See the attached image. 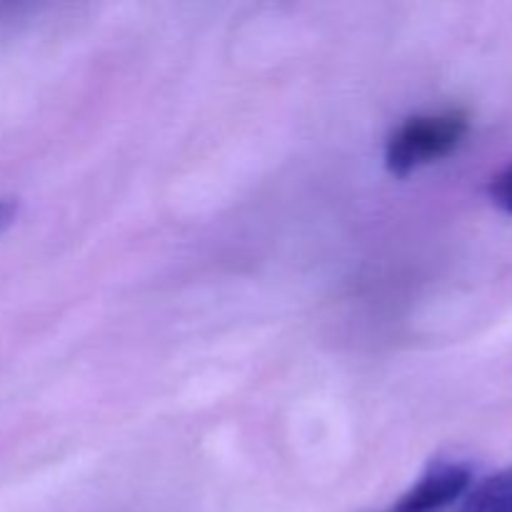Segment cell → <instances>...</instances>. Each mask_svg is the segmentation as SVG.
I'll use <instances>...</instances> for the list:
<instances>
[{
    "instance_id": "obj_1",
    "label": "cell",
    "mask_w": 512,
    "mask_h": 512,
    "mask_svg": "<svg viewBox=\"0 0 512 512\" xmlns=\"http://www.w3.org/2000/svg\"><path fill=\"white\" fill-rule=\"evenodd\" d=\"M470 120L463 110H445L435 115H415L405 120L385 145V168L398 178L435 160L448 158L468 138Z\"/></svg>"
},
{
    "instance_id": "obj_2",
    "label": "cell",
    "mask_w": 512,
    "mask_h": 512,
    "mask_svg": "<svg viewBox=\"0 0 512 512\" xmlns=\"http://www.w3.org/2000/svg\"><path fill=\"white\" fill-rule=\"evenodd\" d=\"M475 485V468L468 460L438 458L418 483L385 512H445L468 495Z\"/></svg>"
},
{
    "instance_id": "obj_4",
    "label": "cell",
    "mask_w": 512,
    "mask_h": 512,
    "mask_svg": "<svg viewBox=\"0 0 512 512\" xmlns=\"http://www.w3.org/2000/svg\"><path fill=\"white\" fill-rule=\"evenodd\" d=\"M488 195L490 203H493L500 213L512 215V163L490 180Z\"/></svg>"
},
{
    "instance_id": "obj_3",
    "label": "cell",
    "mask_w": 512,
    "mask_h": 512,
    "mask_svg": "<svg viewBox=\"0 0 512 512\" xmlns=\"http://www.w3.org/2000/svg\"><path fill=\"white\" fill-rule=\"evenodd\" d=\"M458 512H512V465L475 483Z\"/></svg>"
},
{
    "instance_id": "obj_5",
    "label": "cell",
    "mask_w": 512,
    "mask_h": 512,
    "mask_svg": "<svg viewBox=\"0 0 512 512\" xmlns=\"http://www.w3.org/2000/svg\"><path fill=\"white\" fill-rule=\"evenodd\" d=\"M20 213V203L15 198H0V233L10 228L15 223Z\"/></svg>"
}]
</instances>
